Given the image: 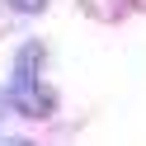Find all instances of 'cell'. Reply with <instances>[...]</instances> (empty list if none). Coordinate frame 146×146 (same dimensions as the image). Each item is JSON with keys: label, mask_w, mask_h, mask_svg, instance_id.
Returning a JSON list of instances; mask_svg holds the SVG:
<instances>
[{"label": "cell", "mask_w": 146, "mask_h": 146, "mask_svg": "<svg viewBox=\"0 0 146 146\" xmlns=\"http://www.w3.org/2000/svg\"><path fill=\"white\" fill-rule=\"evenodd\" d=\"M42 66H47V47L42 42H24L19 57H14V71H10V90H5V99L24 118H52V108H57V94L42 80Z\"/></svg>", "instance_id": "obj_1"}, {"label": "cell", "mask_w": 146, "mask_h": 146, "mask_svg": "<svg viewBox=\"0 0 146 146\" xmlns=\"http://www.w3.org/2000/svg\"><path fill=\"white\" fill-rule=\"evenodd\" d=\"M10 5H14V10H19V14H38L42 5H47V0H10Z\"/></svg>", "instance_id": "obj_2"}, {"label": "cell", "mask_w": 146, "mask_h": 146, "mask_svg": "<svg viewBox=\"0 0 146 146\" xmlns=\"http://www.w3.org/2000/svg\"><path fill=\"white\" fill-rule=\"evenodd\" d=\"M0 146H33V141H14V137H10V141H5V137H0Z\"/></svg>", "instance_id": "obj_3"}, {"label": "cell", "mask_w": 146, "mask_h": 146, "mask_svg": "<svg viewBox=\"0 0 146 146\" xmlns=\"http://www.w3.org/2000/svg\"><path fill=\"white\" fill-rule=\"evenodd\" d=\"M5 104H10V99H5V90H0V123H5Z\"/></svg>", "instance_id": "obj_4"}]
</instances>
